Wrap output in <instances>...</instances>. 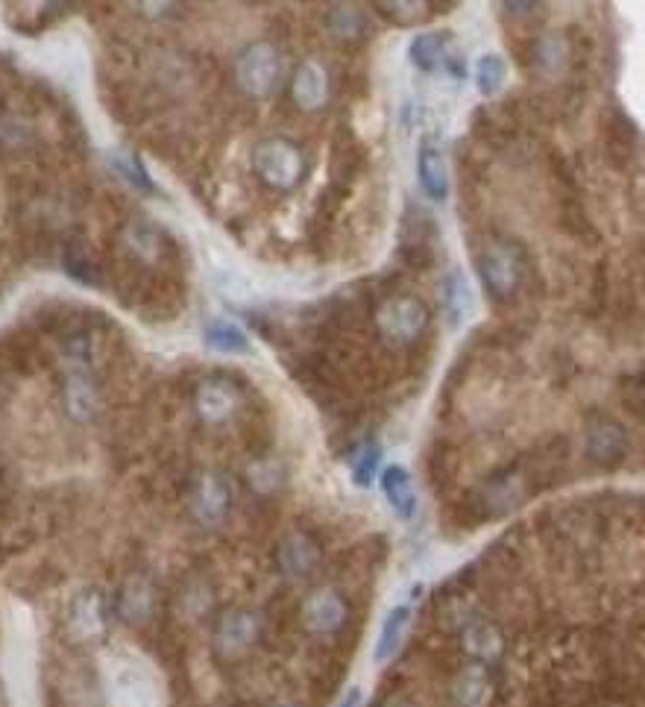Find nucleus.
<instances>
[{"label": "nucleus", "instance_id": "nucleus-28", "mask_svg": "<svg viewBox=\"0 0 645 707\" xmlns=\"http://www.w3.org/2000/svg\"><path fill=\"white\" fill-rule=\"evenodd\" d=\"M115 165H118V171H121L132 185H141L144 191H153V182L138 171V165H132L129 159H121V156H115Z\"/></svg>", "mask_w": 645, "mask_h": 707}, {"label": "nucleus", "instance_id": "nucleus-11", "mask_svg": "<svg viewBox=\"0 0 645 707\" xmlns=\"http://www.w3.org/2000/svg\"><path fill=\"white\" fill-rule=\"evenodd\" d=\"M115 611L129 625H144L156 614V584L147 575H132L115 596Z\"/></svg>", "mask_w": 645, "mask_h": 707}, {"label": "nucleus", "instance_id": "nucleus-25", "mask_svg": "<svg viewBox=\"0 0 645 707\" xmlns=\"http://www.w3.org/2000/svg\"><path fill=\"white\" fill-rule=\"evenodd\" d=\"M440 56H443V45H440V36L434 33H423L411 42V62L423 71H434Z\"/></svg>", "mask_w": 645, "mask_h": 707}, {"label": "nucleus", "instance_id": "nucleus-7", "mask_svg": "<svg viewBox=\"0 0 645 707\" xmlns=\"http://www.w3.org/2000/svg\"><path fill=\"white\" fill-rule=\"evenodd\" d=\"M346 617H349V605L335 587H320L302 602L300 619L308 634H317V637L338 634L344 628Z\"/></svg>", "mask_w": 645, "mask_h": 707}, {"label": "nucleus", "instance_id": "nucleus-10", "mask_svg": "<svg viewBox=\"0 0 645 707\" xmlns=\"http://www.w3.org/2000/svg\"><path fill=\"white\" fill-rule=\"evenodd\" d=\"M194 408H197L203 423L220 426V423H226L241 408V391L232 382H226V379H209V382H203L197 388Z\"/></svg>", "mask_w": 645, "mask_h": 707}, {"label": "nucleus", "instance_id": "nucleus-12", "mask_svg": "<svg viewBox=\"0 0 645 707\" xmlns=\"http://www.w3.org/2000/svg\"><path fill=\"white\" fill-rule=\"evenodd\" d=\"M68 631L74 640H97L106 631V602L97 590H83L68 608Z\"/></svg>", "mask_w": 645, "mask_h": 707}, {"label": "nucleus", "instance_id": "nucleus-1", "mask_svg": "<svg viewBox=\"0 0 645 707\" xmlns=\"http://www.w3.org/2000/svg\"><path fill=\"white\" fill-rule=\"evenodd\" d=\"M253 171L273 191H291L305 177V156L288 138H267L253 150Z\"/></svg>", "mask_w": 645, "mask_h": 707}, {"label": "nucleus", "instance_id": "nucleus-9", "mask_svg": "<svg viewBox=\"0 0 645 707\" xmlns=\"http://www.w3.org/2000/svg\"><path fill=\"white\" fill-rule=\"evenodd\" d=\"M478 270H481L484 288H487L496 300L511 297L516 291V285H519V262H516L514 250L505 247V244L487 247V253H484L481 262H478Z\"/></svg>", "mask_w": 645, "mask_h": 707}, {"label": "nucleus", "instance_id": "nucleus-13", "mask_svg": "<svg viewBox=\"0 0 645 707\" xmlns=\"http://www.w3.org/2000/svg\"><path fill=\"white\" fill-rule=\"evenodd\" d=\"M452 707H490L493 699V681H490V669L481 663L464 666L449 690Z\"/></svg>", "mask_w": 645, "mask_h": 707}, {"label": "nucleus", "instance_id": "nucleus-15", "mask_svg": "<svg viewBox=\"0 0 645 707\" xmlns=\"http://www.w3.org/2000/svg\"><path fill=\"white\" fill-rule=\"evenodd\" d=\"M625 449H628V438H625L622 426H616L613 420H599L587 429V455L596 464L610 467V464L622 461Z\"/></svg>", "mask_w": 645, "mask_h": 707}, {"label": "nucleus", "instance_id": "nucleus-8", "mask_svg": "<svg viewBox=\"0 0 645 707\" xmlns=\"http://www.w3.org/2000/svg\"><path fill=\"white\" fill-rule=\"evenodd\" d=\"M320 546L302 534V531H291L279 540V549H276V564H279V573L285 575L288 581H305L317 573L320 567Z\"/></svg>", "mask_w": 645, "mask_h": 707}, {"label": "nucleus", "instance_id": "nucleus-5", "mask_svg": "<svg viewBox=\"0 0 645 707\" xmlns=\"http://www.w3.org/2000/svg\"><path fill=\"white\" fill-rule=\"evenodd\" d=\"M188 508L200 526L217 529L229 517V508H232L229 482L220 473H200L188 490Z\"/></svg>", "mask_w": 645, "mask_h": 707}, {"label": "nucleus", "instance_id": "nucleus-18", "mask_svg": "<svg viewBox=\"0 0 645 707\" xmlns=\"http://www.w3.org/2000/svg\"><path fill=\"white\" fill-rule=\"evenodd\" d=\"M417 174H420V185L426 188V194L434 200H443L449 191V177H446V162L440 156V150L434 147H423L420 159H417Z\"/></svg>", "mask_w": 645, "mask_h": 707}, {"label": "nucleus", "instance_id": "nucleus-29", "mask_svg": "<svg viewBox=\"0 0 645 707\" xmlns=\"http://www.w3.org/2000/svg\"><path fill=\"white\" fill-rule=\"evenodd\" d=\"M358 705H361V690H349V696L341 702V707H358Z\"/></svg>", "mask_w": 645, "mask_h": 707}, {"label": "nucleus", "instance_id": "nucleus-24", "mask_svg": "<svg viewBox=\"0 0 645 707\" xmlns=\"http://www.w3.org/2000/svg\"><path fill=\"white\" fill-rule=\"evenodd\" d=\"M127 247L135 253V256H138V259L153 262V259L159 256L162 238H159V232H156L153 226H147V223H135V226H129Z\"/></svg>", "mask_w": 645, "mask_h": 707}, {"label": "nucleus", "instance_id": "nucleus-30", "mask_svg": "<svg viewBox=\"0 0 645 707\" xmlns=\"http://www.w3.org/2000/svg\"><path fill=\"white\" fill-rule=\"evenodd\" d=\"M276 707H297V705H288V702H282V705H276Z\"/></svg>", "mask_w": 645, "mask_h": 707}, {"label": "nucleus", "instance_id": "nucleus-4", "mask_svg": "<svg viewBox=\"0 0 645 707\" xmlns=\"http://www.w3.org/2000/svg\"><path fill=\"white\" fill-rule=\"evenodd\" d=\"M426 326H429V309L417 297L399 294L376 309V329L390 344H411L423 335Z\"/></svg>", "mask_w": 645, "mask_h": 707}, {"label": "nucleus", "instance_id": "nucleus-14", "mask_svg": "<svg viewBox=\"0 0 645 707\" xmlns=\"http://www.w3.org/2000/svg\"><path fill=\"white\" fill-rule=\"evenodd\" d=\"M464 649L473 658V663L490 666V663L502 661V655H505V634L499 631V625H493L487 619H475L464 628Z\"/></svg>", "mask_w": 645, "mask_h": 707}, {"label": "nucleus", "instance_id": "nucleus-23", "mask_svg": "<svg viewBox=\"0 0 645 707\" xmlns=\"http://www.w3.org/2000/svg\"><path fill=\"white\" fill-rule=\"evenodd\" d=\"M329 27L341 39H358V36H364L367 21H364V12L358 6H335L329 12Z\"/></svg>", "mask_w": 645, "mask_h": 707}, {"label": "nucleus", "instance_id": "nucleus-20", "mask_svg": "<svg viewBox=\"0 0 645 707\" xmlns=\"http://www.w3.org/2000/svg\"><path fill=\"white\" fill-rule=\"evenodd\" d=\"M408 619H411V608L408 605H399L387 614L385 625H382V634H379V646H376V661H387L393 658V652L399 649L402 637H405V628H408Z\"/></svg>", "mask_w": 645, "mask_h": 707}, {"label": "nucleus", "instance_id": "nucleus-26", "mask_svg": "<svg viewBox=\"0 0 645 707\" xmlns=\"http://www.w3.org/2000/svg\"><path fill=\"white\" fill-rule=\"evenodd\" d=\"M622 397H625V405L631 408V414L645 420V376H631L622 385Z\"/></svg>", "mask_w": 645, "mask_h": 707}, {"label": "nucleus", "instance_id": "nucleus-2", "mask_svg": "<svg viewBox=\"0 0 645 707\" xmlns=\"http://www.w3.org/2000/svg\"><path fill=\"white\" fill-rule=\"evenodd\" d=\"M261 637V619L250 608H229L223 611L212 631V649L220 661H244Z\"/></svg>", "mask_w": 645, "mask_h": 707}, {"label": "nucleus", "instance_id": "nucleus-3", "mask_svg": "<svg viewBox=\"0 0 645 707\" xmlns=\"http://www.w3.org/2000/svg\"><path fill=\"white\" fill-rule=\"evenodd\" d=\"M282 80V59L276 47L267 42L244 47L235 59V83L247 97H267L279 89Z\"/></svg>", "mask_w": 645, "mask_h": 707}, {"label": "nucleus", "instance_id": "nucleus-17", "mask_svg": "<svg viewBox=\"0 0 645 707\" xmlns=\"http://www.w3.org/2000/svg\"><path fill=\"white\" fill-rule=\"evenodd\" d=\"M382 490H385L387 505H390L402 520H408V517L414 514V508H417V493H414V482H411V476H408L405 467H399V464L387 467L385 476H382Z\"/></svg>", "mask_w": 645, "mask_h": 707}, {"label": "nucleus", "instance_id": "nucleus-16", "mask_svg": "<svg viewBox=\"0 0 645 707\" xmlns=\"http://www.w3.org/2000/svg\"><path fill=\"white\" fill-rule=\"evenodd\" d=\"M294 100L305 112L320 109L329 100V77L326 68L314 59H305L294 74Z\"/></svg>", "mask_w": 645, "mask_h": 707}, {"label": "nucleus", "instance_id": "nucleus-21", "mask_svg": "<svg viewBox=\"0 0 645 707\" xmlns=\"http://www.w3.org/2000/svg\"><path fill=\"white\" fill-rule=\"evenodd\" d=\"M203 338L212 350H220V353H247V347H250L247 335L235 323H226V320L209 323Z\"/></svg>", "mask_w": 645, "mask_h": 707}, {"label": "nucleus", "instance_id": "nucleus-6", "mask_svg": "<svg viewBox=\"0 0 645 707\" xmlns=\"http://www.w3.org/2000/svg\"><path fill=\"white\" fill-rule=\"evenodd\" d=\"M83 347H86L83 338L68 344V353H71L74 367L65 376V408H68V414L77 423H88L97 414V408H100V391H97V382L91 379L88 367L83 364V353H80Z\"/></svg>", "mask_w": 645, "mask_h": 707}, {"label": "nucleus", "instance_id": "nucleus-19", "mask_svg": "<svg viewBox=\"0 0 645 707\" xmlns=\"http://www.w3.org/2000/svg\"><path fill=\"white\" fill-rule=\"evenodd\" d=\"M634 141H637V133L625 115H613L607 121V153H610L613 165H625L631 159Z\"/></svg>", "mask_w": 645, "mask_h": 707}, {"label": "nucleus", "instance_id": "nucleus-22", "mask_svg": "<svg viewBox=\"0 0 645 707\" xmlns=\"http://www.w3.org/2000/svg\"><path fill=\"white\" fill-rule=\"evenodd\" d=\"M505 74H508V68H505V62H502V56H481L478 59V68H475V83H478V91L484 94V97H490V94H496V91L505 86Z\"/></svg>", "mask_w": 645, "mask_h": 707}, {"label": "nucleus", "instance_id": "nucleus-27", "mask_svg": "<svg viewBox=\"0 0 645 707\" xmlns=\"http://www.w3.org/2000/svg\"><path fill=\"white\" fill-rule=\"evenodd\" d=\"M376 467H379V449L370 446V449L361 455V461H355V482L361 487L370 485L373 476H376Z\"/></svg>", "mask_w": 645, "mask_h": 707}]
</instances>
